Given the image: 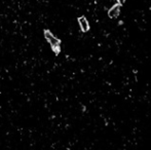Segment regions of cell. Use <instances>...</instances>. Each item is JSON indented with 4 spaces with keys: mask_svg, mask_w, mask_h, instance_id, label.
<instances>
[{
    "mask_svg": "<svg viewBox=\"0 0 151 150\" xmlns=\"http://www.w3.org/2000/svg\"><path fill=\"white\" fill-rule=\"evenodd\" d=\"M43 34H44V37H45V39L47 40L48 43L50 44V47H51V49L55 51L56 55H59L60 51H61V49H60L61 40L58 39L55 35H53V33L50 32L49 30H45Z\"/></svg>",
    "mask_w": 151,
    "mask_h": 150,
    "instance_id": "1",
    "label": "cell"
},
{
    "mask_svg": "<svg viewBox=\"0 0 151 150\" xmlns=\"http://www.w3.org/2000/svg\"><path fill=\"white\" fill-rule=\"evenodd\" d=\"M78 24H79L80 29H81L82 32H87V31L89 30V24L85 16H80V18H78Z\"/></svg>",
    "mask_w": 151,
    "mask_h": 150,
    "instance_id": "2",
    "label": "cell"
},
{
    "mask_svg": "<svg viewBox=\"0 0 151 150\" xmlns=\"http://www.w3.org/2000/svg\"><path fill=\"white\" fill-rule=\"evenodd\" d=\"M120 5L121 4H116L114 5V6H112L111 8L109 9V12H108V16H110V18H116L117 16H118L119 14H120Z\"/></svg>",
    "mask_w": 151,
    "mask_h": 150,
    "instance_id": "3",
    "label": "cell"
},
{
    "mask_svg": "<svg viewBox=\"0 0 151 150\" xmlns=\"http://www.w3.org/2000/svg\"><path fill=\"white\" fill-rule=\"evenodd\" d=\"M117 1L119 2V4H124V2L126 1V0H117Z\"/></svg>",
    "mask_w": 151,
    "mask_h": 150,
    "instance_id": "4",
    "label": "cell"
}]
</instances>
